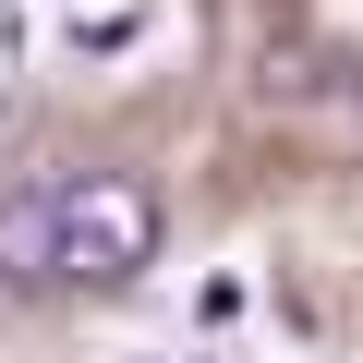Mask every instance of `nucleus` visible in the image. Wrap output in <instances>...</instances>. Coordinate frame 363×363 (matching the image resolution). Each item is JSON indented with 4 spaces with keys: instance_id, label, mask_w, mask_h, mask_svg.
I'll return each mask as SVG.
<instances>
[{
    "instance_id": "f257e3e1",
    "label": "nucleus",
    "mask_w": 363,
    "mask_h": 363,
    "mask_svg": "<svg viewBox=\"0 0 363 363\" xmlns=\"http://www.w3.org/2000/svg\"><path fill=\"white\" fill-rule=\"evenodd\" d=\"M145 267H157V194H145V182H121V169L61 182V279L121 291V279H145Z\"/></svg>"
},
{
    "instance_id": "f03ea898",
    "label": "nucleus",
    "mask_w": 363,
    "mask_h": 363,
    "mask_svg": "<svg viewBox=\"0 0 363 363\" xmlns=\"http://www.w3.org/2000/svg\"><path fill=\"white\" fill-rule=\"evenodd\" d=\"M0 279H61V182L0 194Z\"/></svg>"
},
{
    "instance_id": "7ed1b4c3",
    "label": "nucleus",
    "mask_w": 363,
    "mask_h": 363,
    "mask_svg": "<svg viewBox=\"0 0 363 363\" xmlns=\"http://www.w3.org/2000/svg\"><path fill=\"white\" fill-rule=\"evenodd\" d=\"M121 49H145V13H73V61H121Z\"/></svg>"
},
{
    "instance_id": "20e7f679",
    "label": "nucleus",
    "mask_w": 363,
    "mask_h": 363,
    "mask_svg": "<svg viewBox=\"0 0 363 363\" xmlns=\"http://www.w3.org/2000/svg\"><path fill=\"white\" fill-rule=\"evenodd\" d=\"M0 109H13V49H0Z\"/></svg>"
},
{
    "instance_id": "39448f33",
    "label": "nucleus",
    "mask_w": 363,
    "mask_h": 363,
    "mask_svg": "<svg viewBox=\"0 0 363 363\" xmlns=\"http://www.w3.org/2000/svg\"><path fill=\"white\" fill-rule=\"evenodd\" d=\"M182 363H206V351H182Z\"/></svg>"
}]
</instances>
